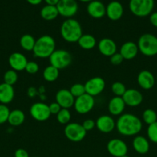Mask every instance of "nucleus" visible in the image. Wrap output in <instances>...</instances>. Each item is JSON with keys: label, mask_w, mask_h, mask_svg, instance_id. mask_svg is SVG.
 <instances>
[{"label": "nucleus", "mask_w": 157, "mask_h": 157, "mask_svg": "<svg viewBox=\"0 0 157 157\" xmlns=\"http://www.w3.org/2000/svg\"><path fill=\"white\" fill-rule=\"evenodd\" d=\"M115 128L123 136H136L142 130L143 123L138 117L132 113H123L115 122Z\"/></svg>", "instance_id": "nucleus-1"}, {"label": "nucleus", "mask_w": 157, "mask_h": 157, "mask_svg": "<svg viewBox=\"0 0 157 157\" xmlns=\"http://www.w3.org/2000/svg\"><path fill=\"white\" fill-rule=\"evenodd\" d=\"M60 34L62 38L69 43L78 42L80 37L83 35L80 23L72 18L63 21L60 27Z\"/></svg>", "instance_id": "nucleus-2"}, {"label": "nucleus", "mask_w": 157, "mask_h": 157, "mask_svg": "<svg viewBox=\"0 0 157 157\" xmlns=\"http://www.w3.org/2000/svg\"><path fill=\"white\" fill-rule=\"evenodd\" d=\"M55 50V39L51 35H45L36 39L32 52L35 58H47L50 57Z\"/></svg>", "instance_id": "nucleus-3"}, {"label": "nucleus", "mask_w": 157, "mask_h": 157, "mask_svg": "<svg viewBox=\"0 0 157 157\" xmlns=\"http://www.w3.org/2000/svg\"><path fill=\"white\" fill-rule=\"evenodd\" d=\"M139 52L147 57L157 55V37L152 34H143L139 37L137 42Z\"/></svg>", "instance_id": "nucleus-4"}, {"label": "nucleus", "mask_w": 157, "mask_h": 157, "mask_svg": "<svg viewBox=\"0 0 157 157\" xmlns=\"http://www.w3.org/2000/svg\"><path fill=\"white\" fill-rule=\"evenodd\" d=\"M129 9L137 17H146L152 13L154 8V0H130Z\"/></svg>", "instance_id": "nucleus-5"}, {"label": "nucleus", "mask_w": 157, "mask_h": 157, "mask_svg": "<svg viewBox=\"0 0 157 157\" xmlns=\"http://www.w3.org/2000/svg\"><path fill=\"white\" fill-rule=\"evenodd\" d=\"M49 59L50 65L56 67L58 70H62L70 65L72 61V57L68 51L64 49H55Z\"/></svg>", "instance_id": "nucleus-6"}, {"label": "nucleus", "mask_w": 157, "mask_h": 157, "mask_svg": "<svg viewBox=\"0 0 157 157\" xmlns=\"http://www.w3.org/2000/svg\"><path fill=\"white\" fill-rule=\"evenodd\" d=\"M64 134L69 140L77 143L86 137V131L82 124L72 122L66 124L64 129Z\"/></svg>", "instance_id": "nucleus-7"}, {"label": "nucleus", "mask_w": 157, "mask_h": 157, "mask_svg": "<svg viewBox=\"0 0 157 157\" xmlns=\"http://www.w3.org/2000/svg\"><path fill=\"white\" fill-rule=\"evenodd\" d=\"M95 106L94 97L84 94L82 96L76 98L74 103V109L79 114H86L93 109Z\"/></svg>", "instance_id": "nucleus-8"}, {"label": "nucleus", "mask_w": 157, "mask_h": 157, "mask_svg": "<svg viewBox=\"0 0 157 157\" xmlns=\"http://www.w3.org/2000/svg\"><path fill=\"white\" fill-rule=\"evenodd\" d=\"M29 112L34 120L40 122L47 121L51 116L49 105L43 102H36L32 104Z\"/></svg>", "instance_id": "nucleus-9"}, {"label": "nucleus", "mask_w": 157, "mask_h": 157, "mask_svg": "<svg viewBox=\"0 0 157 157\" xmlns=\"http://www.w3.org/2000/svg\"><path fill=\"white\" fill-rule=\"evenodd\" d=\"M56 7L60 15L71 18L78 12V5L75 0H59Z\"/></svg>", "instance_id": "nucleus-10"}, {"label": "nucleus", "mask_w": 157, "mask_h": 157, "mask_svg": "<svg viewBox=\"0 0 157 157\" xmlns=\"http://www.w3.org/2000/svg\"><path fill=\"white\" fill-rule=\"evenodd\" d=\"M84 86L86 93L95 97L103 93L106 87V82L101 77H94L88 80Z\"/></svg>", "instance_id": "nucleus-11"}, {"label": "nucleus", "mask_w": 157, "mask_h": 157, "mask_svg": "<svg viewBox=\"0 0 157 157\" xmlns=\"http://www.w3.org/2000/svg\"><path fill=\"white\" fill-rule=\"evenodd\" d=\"M107 151L110 155L114 157H122L127 155L128 147L126 143L121 139L115 138L108 142Z\"/></svg>", "instance_id": "nucleus-12"}, {"label": "nucleus", "mask_w": 157, "mask_h": 157, "mask_svg": "<svg viewBox=\"0 0 157 157\" xmlns=\"http://www.w3.org/2000/svg\"><path fill=\"white\" fill-rule=\"evenodd\" d=\"M124 101L126 106L131 107H138L142 104L143 101V94L136 89H126V92L122 97Z\"/></svg>", "instance_id": "nucleus-13"}, {"label": "nucleus", "mask_w": 157, "mask_h": 157, "mask_svg": "<svg viewBox=\"0 0 157 157\" xmlns=\"http://www.w3.org/2000/svg\"><path fill=\"white\" fill-rule=\"evenodd\" d=\"M75 98L72 96L69 90L61 89L55 94V102L63 109H69L74 106Z\"/></svg>", "instance_id": "nucleus-14"}, {"label": "nucleus", "mask_w": 157, "mask_h": 157, "mask_svg": "<svg viewBox=\"0 0 157 157\" xmlns=\"http://www.w3.org/2000/svg\"><path fill=\"white\" fill-rule=\"evenodd\" d=\"M95 127L102 133H109L115 128V122L109 115H101L95 121Z\"/></svg>", "instance_id": "nucleus-15"}, {"label": "nucleus", "mask_w": 157, "mask_h": 157, "mask_svg": "<svg viewBox=\"0 0 157 157\" xmlns=\"http://www.w3.org/2000/svg\"><path fill=\"white\" fill-rule=\"evenodd\" d=\"M124 9L119 2L112 1L106 7V15L112 21H117L123 17Z\"/></svg>", "instance_id": "nucleus-16"}, {"label": "nucleus", "mask_w": 157, "mask_h": 157, "mask_svg": "<svg viewBox=\"0 0 157 157\" xmlns=\"http://www.w3.org/2000/svg\"><path fill=\"white\" fill-rule=\"evenodd\" d=\"M28 60L23 54L20 52H14L9 58V64L12 70L15 71H22L25 70Z\"/></svg>", "instance_id": "nucleus-17"}, {"label": "nucleus", "mask_w": 157, "mask_h": 157, "mask_svg": "<svg viewBox=\"0 0 157 157\" xmlns=\"http://www.w3.org/2000/svg\"><path fill=\"white\" fill-rule=\"evenodd\" d=\"M97 46L100 53L106 57L110 58L117 52L116 44L113 40L109 38H104L100 40Z\"/></svg>", "instance_id": "nucleus-18"}, {"label": "nucleus", "mask_w": 157, "mask_h": 157, "mask_svg": "<svg viewBox=\"0 0 157 157\" xmlns=\"http://www.w3.org/2000/svg\"><path fill=\"white\" fill-rule=\"evenodd\" d=\"M137 83L141 88L149 90L152 88L155 84V77L149 71L143 70L138 74Z\"/></svg>", "instance_id": "nucleus-19"}, {"label": "nucleus", "mask_w": 157, "mask_h": 157, "mask_svg": "<svg viewBox=\"0 0 157 157\" xmlns=\"http://www.w3.org/2000/svg\"><path fill=\"white\" fill-rule=\"evenodd\" d=\"M87 12L93 18H102L106 15V6L102 2L93 0L87 6Z\"/></svg>", "instance_id": "nucleus-20"}, {"label": "nucleus", "mask_w": 157, "mask_h": 157, "mask_svg": "<svg viewBox=\"0 0 157 157\" xmlns=\"http://www.w3.org/2000/svg\"><path fill=\"white\" fill-rule=\"evenodd\" d=\"M139 48L137 44L133 41H126L120 47L119 53L124 60H132L138 55Z\"/></svg>", "instance_id": "nucleus-21"}, {"label": "nucleus", "mask_w": 157, "mask_h": 157, "mask_svg": "<svg viewBox=\"0 0 157 157\" xmlns=\"http://www.w3.org/2000/svg\"><path fill=\"white\" fill-rule=\"evenodd\" d=\"M126 104L122 97H113L108 104L109 113L113 116H120L124 111Z\"/></svg>", "instance_id": "nucleus-22"}, {"label": "nucleus", "mask_w": 157, "mask_h": 157, "mask_svg": "<svg viewBox=\"0 0 157 157\" xmlns=\"http://www.w3.org/2000/svg\"><path fill=\"white\" fill-rule=\"evenodd\" d=\"M15 97V90L13 86L6 83L0 84V103L2 104H8L12 102Z\"/></svg>", "instance_id": "nucleus-23"}, {"label": "nucleus", "mask_w": 157, "mask_h": 157, "mask_svg": "<svg viewBox=\"0 0 157 157\" xmlns=\"http://www.w3.org/2000/svg\"><path fill=\"white\" fill-rule=\"evenodd\" d=\"M132 147L139 154H146L149 150V140L143 136H135L132 140Z\"/></svg>", "instance_id": "nucleus-24"}, {"label": "nucleus", "mask_w": 157, "mask_h": 157, "mask_svg": "<svg viewBox=\"0 0 157 157\" xmlns=\"http://www.w3.org/2000/svg\"><path fill=\"white\" fill-rule=\"evenodd\" d=\"M25 119H26V116H25L24 112L19 109H15L10 111L8 122L12 127H18L24 123Z\"/></svg>", "instance_id": "nucleus-25"}, {"label": "nucleus", "mask_w": 157, "mask_h": 157, "mask_svg": "<svg viewBox=\"0 0 157 157\" xmlns=\"http://www.w3.org/2000/svg\"><path fill=\"white\" fill-rule=\"evenodd\" d=\"M78 44L83 50H91L95 47L97 41L93 35L89 34H83L78 39Z\"/></svg>", "instance_id": "nucleus-26"}, {"label": "nucleus", "mask_w": 157, "mask_h": 157, "mask_svg": "<svg viewBox=\"0 0 157 157\" xmlns=\"http://www.w3.org/2000/svg\"><path fill=\"white\" fill-rule=\"evenodd\" d=\"M59 15L56 6L46 5L40 11V15L42 18L46 21H52L55 19Z\"/></svg>", "instance_id": "nucleus-27"}, {"label": "nucleus", "mask_w": 157, "mask_h": 157, "mask_svg": "<svg viewBox=\"0 0 157 157\" xmlns=\"http://www.w3.org/2000/svg\"><path fill=\"white\" fill-rule=\"evenodd\" d=\"M43 78L48 82H53L58 79L59 76V70L52 65H49L44 69L42 73Z\"/></svg>", "instance_id": "nucleus-28"}, {"label": "nucleus", "mask_w": 157, "mask_h": 157, "mask_svg": "<svg viewBox=\"0 0 157 157\" xmlns=\"http://www.w3.org/2000/svg\"><path fill=\"white\" fill-rule=\"evenodd\" d=\"M35 41L36 40L35 39V38L32 35H29V34H26V35H23L20 38L19 44L22 48L24 49L25 51L32 52L34 46H35Z\"/></svg>", "instance_id": "nucleus-29"}, {"label": "nucleus", "mask_w": 157, "mask_h": 157, "mask_svg": "<svg viewBox=\"0 0 157 157\" xmlns=\"http://www.w3.org/2000/svg\"><path fill=\"white\" fill-rule=\"evenodd\" d=\"M143 121L148 126L157 121V113L152 109H146L143 113Z\"/></svg>", "instance_id": "nucleus-30"}, {"label": "nucleus", "mask_w": 157, "mask_h": 157, "mask_svg": "<svg viewBox=\"0 0 157 157\" xmlns=\"http://www.w3.org/2000/svg\"><path fill=\"white\" fill-rule=\"evenodd\" d=\"M71 113L69 109H63L62 108L60 111L56 114L57 121L60 124H69L71 121Z\"/></svg>", "instance_id": "nucleus-31"}, {"label": "nucleus", "mask_w": 157, "mask_h": 157, "mask_svg": "<svg viewBox=\"0 0 157 157\" xmlns=\"http://www.w3.org/2000/svg\"><path fill=\"white\" fill-rule=\"evenodd\" d=\"M3 79H4V83L13 86L18 81V74H17V71L12 70V69L7 71L4 74Z\"/></svg>", "instance_id": "nucleus-32"}, {"label": "nucleus", "mask_w": 157, "mask_h": 157, "mask_svg": "<svg viewBox=\"0 0 157 157\" xmlns=\"http://www.w3.org/2000/svg\"><path fill=\"white\" fill-rule=\"evenodd\" d=\"M111 90L114 94V95L116 97H123L126 90V87L124 84L119 81L114 82L111 86Z\"/></svg>", "instance_id": "nucleus-33"}, {"label": "nucleus", "mask_w": 157, "mask_h": 157, "mask_svg": "<svg viewBox=\"0 0 157 157\" xmlns=\"http://www.w3.org/2000/svg\"><path fill=\"white\" fill-rule=\"evenodd\" d=\"M69 91L71 92V94H72L74 98H76L86 94V89H85L84 84L77 83V84H74L70 87Z\"/></svg>", "instance_id": "nucleus-34"}, {"label": "nucleus", "mask_w": 157, "mask_h": 157, "mask_svg": "<svg viewBox=\"0 0 157 157\" xmlns=\"http://www.w3.org/2000/svg\"><path fill=\"white\" fill-rule=\"evenodd\" d=\"M147 136L151 142L157 144V121L148 126Z\"/></svg>", "instance_id": "nucleus-35"}, {"label": "nucleus", "mask_w": 157, "mask_h": 157, "mask_svg": "<svg viewBox=\"0 0 157 157\" xmlns=\"http://www.w3.org/2000/svg\"><path fill=\"white\" fill-rule=\"evenodd\" d=\"M9 113H10V110L9 107L6 104H0V124L8 122Z\"/></svg>", "instance_id": "nucleus-36"}, {"label": "nucleus", "mask_w": 157, "mask_h": 157, "mask_svg": "<svg viewBox=\"0 0 157 157\" xmlns=\"http://www.w3.org/2000/svg\"><path fill=\"white\" fill-rule=\"evenodd\" d=\"M39 70V66L35 61H28L25 71L30 75H35Z\"/></svg>", "instance_id": "nucleus-37"}, {"label": "nucleus", "mask_w": 157, "mask_h": 157, "mask_svg": "<svg viewBox=\"0 0 157 157\" xmlns=\"http://www.w3.org/2000/svg\"><path fill=\"white\" fill-rule=\"evenodd\" d=\"M124 61V58H123L119 52H116L114 55L110 57V62L113 65H119Z\"/></svg>", "instance_id": "nucleus-38"}, {"label": "nucleus", "mask_w": 157, "mask_h": 157, "mask_svg": "<svg viewBox=\"0 0 157 157\" xmlns=\"http://www.w3.org/2000/svg\"><path fill=\"white\" fill-rule=\"evenodd\" d=\"M82 126H83V128L85 129L86 132L90 131V130H93L95 127V121H94L92 119H87L83 121Z\"/></svg>", "instance_id": "nucleus-39"}, {"label": "nucleus", "mask_w": 157, "mask_h": 157, "mask_svg": "<svg viewBox=\"0 0 157 157\" xmlns=\"http://www.w3.org/2000/svg\"><path fill=\"white\" fill-rule=\"evenodd\" d=\"M49 110H50L51 114H55V115H56L62 109V107H60L59 104L56 102L51 103V104L49 105Z\"/></svg>", "instance_id": "nucleus-40"}, {"label": "nucleus", "mask_w": 157, "mask_h": 157, "mask_svg": "<svg viewBox=\"0 0 157 157\" xmlns=\"http://www.w3.org/2000/svg\"><path fill=\"white\" fill-rule=\"evenodd\" d=\"M15 157H29V153L24 149H18L14 153Z\"/></svg>", "instance_id": "nucleus-41"}, {"label": "nucleus", "mask_w": 157, "mask_h": 157, "mask_svg": "<svg viewBox=\"0 0 157 157\" xmlns=\"http://www.w3.org/2000/svg\"><path fill=\"white\" fill-rule=\"evenodd\" d=\"M149 21L154 27L157 28V12H152L149 16Z\"/></svg>", "instance_id": "nucleus-42"}, {"label": "nucleus", "mask_w": 157, "mask_h": 157, "mask_svg": "<svg viewBox=\"0 0 157 157\" xmlns=\"http://www.w3.org/2000/svg\"><path fill=\"white\" fill-rule=\"evenodd\" d=\"M37 91L36 90H35V88H34V87H30V88H29V90H28V95H29V97L33 98V97H35Z\"/></svg>", "instance_id": "nucleus-43"}, {"label": "nucleus", "mask_w": 157, "mask_h": 157, "mask_svg": "<svg viewBox=\"0 0 157 157\" xmlns=\"http://www.w3.org/2000/svg\"><path fill=\"white\" fill-rule=\"evenodd\" d=\"M47 5H50V6H56L59 0H45Z\"/></svg>", "instance_id": "nucleus-44"}, {"label": "nucleus", "mask_w": 157, "mask_h": 157, "mask_svg": "<svg viewBox=\"0 0 157 157\" xmlns=\"http://www.w3.org/2000/svg\"><path fill=\"white\" fill-rule=\"evenodd\" d=\"M26 1L32 6H37V5H39L42 0H26Z\"/></svg>", "instance_id": "nucleus-45"}, {"label": "nucleus", "mask_w": 157, "mask_h": 157, "mask_svg": "<svg viewBox=\"0 0 157 157\" xmlns=\"http://www.w3.org/2000/svg\"><path fill=\"white\" fill-rule=\"evenodd\" d=\"M80 2H90L93 1V0H78Z\"/></svg>", "instance_id": "nucleus-46"}, {"label": "nucleus", "mask_w": 157, "mask_h": 157, "mask_svg": "<svg viewBox=\"0 0 157 157\" xmlns=\"http://www.w3.org/2000/svg\"><path fill=\"white\" fill-rule=\"evenodd\" d=\"M122 157H129V156H127V155H126V156H122Z\"/></svg>", "instance_id": "nucleus-47"}, {"label": "nucleus", "mask_w": 157, "mask_h": 157, "mask_svg": "<svg viewBox=\"0 0 157 157\" xmlns=\"http://www.w3.org/2000/svg\"><path fill=\"white\" fill-rule=\"evenodd\" d=\"M32 157H38V156H32Z\"/></svg>", "instance_id": "nucleus-48"}]
</instances>
